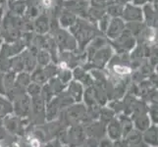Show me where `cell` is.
<instances>
[{
    "label": "cell",
    "instance_id": "cell-1",
    "mask_svg": "<svg viewBox=\"0 0 158 147\" xmlns=\"http://www.w3.org/2000/svg\"><path fill=\"white\" fill-rule=\"evenodd\" d=\"M68 31L75 37L80 51H84L90 41L100 32L95 24L83 18H77L76 23Z\"/></svg>",
    "mask_w": 158,
    "mask_h": 147
},
{
    "label": "cell",
    "instance_id": "cell-2",
    "mask_svg": "<svg viewBox=\"0 0 158 147\" xmlns=\"http://www.w3.org/2000/svg\"><path fill=\"white\" fill-rule=\"evenodd\" d=\"M52 36L60 52H72L78 49L77 41L68 30L59 27L53 31Z\"/></svg>",
    "mask_w": 158,
    "mask_h": 147
},
{
    "label": "cell",
    "instance_id": "cell-3",
    "mask_svg": "<svg viewBox=\"0 0 158 147\" xmlns=\"http://www.w3.org/2000/svg\"><path fill=\"white\" fill-rule=\"evenodd\" d=\"M108 42L111 43L116 48V51L119 54H126L132 51L135 47V45H137V39L131 35L128 31L125 30L122 32V35L117 37L116 39L111 41L108 40Z\"/></svg>",
    "mask_w": 158,
    "mask_h": 147
},
{
    "label": "cell",
    "instance_id": "cell-4",
    "mask_svg": "<svg viewBox=\"0 0 158 147\" xmlns=\"http://www.w3.org/2000/svg\"><path fill=\"white\" fill-rule=\"evenodd\" d=\"M113 57V50L110 46V44L103 46L97 50L94 51L92 54V56L89 59L90 61V66L94 67L95 69H103L108 62L110 61V59Z\"/></svg>",
    "mask_w": 158,
    "mask_h": 147
},
{
    "label": "cell",
    "instance_id": "cell-5",
    "mask_svg": "<svg viewBox=\"0 0 158 147\" xmlns=\"http://www.w3.org/2000/svg\"><path fill=\"white\" fill-rule=\"evenodd\" d=\"M63 8L75 14L78 18L86 19L89 0H63Z\"/></svg>",
    "mask_w": 158,
    "mask_h": 147
},
{
    "label": "cell",
    "instance_id": "cell-6",
    "mask_svg": "<svg viewBox=\"0 0 158 147\" xmlns=\"http://www.w3.org/2000/svg\"><path fill=\"white\" fill-rule=\"evenodd\" d=\"M13 113L18 117H26L31 114V97L22 92L13 99Z\"/></svg>",
    "mask_w": 158,
    "mask_h": 147
},
{
    "label": "cell",
    "instance_id": "cell-7",
    "mask_svg": "<svg viewBox=\"0 0 158 147\" xmlns=\"http://www.w3.org/2000/svg\"><path fill=\"white\" fill-rule=\"evenodd\" d=\"M121 18L125 23H143V8L132 3L125 5Z\"/></svg>",
    "mask_w": 158,
    "mask_h": 147
},
{
    "label": "cell",
    "instance_id": "cell-8",
    "mask_svg": "<svg viewBox=\"0 0 158 147\" xmlns=\"http://www.w3.org/2000/svg\"><path fill=\"white\" fill-rule=\"evenodd\" d=\"M125 27L126 23L122 18H112L104 35L107 36L109 41L114 40L122 35V32L125 31Z\"/></svg>",
    "mask_w": 158,
    "mask_h": 147
},
{
    "label": "cell",
    "instance_id": "cell-9",
    "mask_svg": "<svg viewBox=\"0 0 158 147\" xmlns=\"http://www.w3.org/2000/svg\"><path fill=\"white\" fill-rule=\"evenodd\" d=\"M86 110L83 105H71L68 107L65 117L70 125H78L81 120H84Z\"/></svg>",
    "mask_w": 158,
    "mask_h": 147
},
{
    "label": "cell",
    "instance_id": "cell-10",
    "mask_svg": "<svg viewBox=\"0 0 158 147\" xmlns=\"http://www.w3.org/2000/svg\"><path fill=\"white\" fill-rule=\"evenodd\" d=\"M143 24L148 28H157V7L152 3H148L143 7Z\"/></svg>",
    "mask_w": 158,
    "mask_h": 147
},
{
    "label": "cell",
    "instance_id": "cell-11",
    "mask_svg": "<svg viewBox=\"0 0 158 147\" xmlns=\"http://www.w3.org/2000/svg\"><path fill=\"white\" fill-rule=\"evenodd\" d=\"M45 107L46 103L41 95L31 98V113H32V116L36 121L40 119H45Z\"/></svg>",
    "mask_w": 158,
    "mask_h": 147
},
{
    "label": "cell",
    "instance_id": "cell-12",
    "mask_svg": "<svg viewBox=\"0 0 158 147\" xmlns=\"http://www.w3.org/2000/svg\"><path fill=\"white\" fill-rule=\"evenodd\" d=\"M32 30L36 35H45L50 31V19L45 13H41L39 17L32 21Z\"/></svg>",
    "mask_w": 158,
    "mask_h": 147
},
{
    "label": "cell",
    "instance_id": "cell-13",
    "mask_svg": "<svg viewBox=\"0 0 158 147\" xmlns=\"http://www.w3.org/2000/svg\"><path fill=\"white\" fill-rule=\"evenodd\" d=\"M67 94L72 98V100L76 103H80L83 100L84 97V86L81 84L79 81L72 80L70 83L67 84Z\"/></svg>",
    "mask_w": 158,
    "mask_h": 147
},
{
    "label": "cell",
    "instance_id": "cell-14",
    "mask_svg": "<svg viewBox=\"0 0 158 147\" xmlns=\"http://www.w3.org/2000/svg\"><path fill=\"white\" fill-rule=\"evenodd\" d=\"M77 18L78 17L75 14H73L72 12H70V11L63 8L61 12H60L57 22H58V25L60 28L65 29V30H69L71 27L76 23Z\"/></svg>",
    "mask_w": 158,
    "mask_h": 147
},
{
    "label": "cell",
    "instance_id": "cell-15",
    "mask_svg": "<svg viewBox=\"0 0 158 147\" xmlns=\"http://www.w3.org/2000/svg\"><path fill=\"white\" fill-rule=\"evenodd\" d=\"M72 73L73 79L79 81L81 84H83V86L89 88V86H91V84H94V80H92L91 76L89 73H86V71L84 68L76 67Z\"/></svg>",
    "mask_w": 158,
    "mask_h": 147
},
{
    "label": "cell",
    "instance_id": "cell-16",
    "mask_svg": "<svg viewBox=\"0 0 158 147\" xmlns=\"http://www.w3.org/2000/svg\"><path fill=\"white\" fill-rule=\"evenodd\" d=\"M29 0H13L9 1L8 12L19 17H24L28 7Z\"/></svg>",
    "mask_w": 158,
    "mask_h": 147
},
{
    "label": "cell",
    "instance_id": "cell-17",
    "mask_svg": "<svg viewBox=\"0 0 158 147\" xmlns=\"http://www.w3.org/2000/svg\"><path fill=\"white\" fill-rule=\"evenodd\" d=\"M107 133L110 140H119L122 137V129L118 119H112L108 124Z\"/></svg>",
    "mask_w": 158,
    "mask_h": 147
},
{
    "label": "cell",
    "instance_id": "cell-18",
    "mask_svg": "<svg viewBox=\"0 0 158 147\" xmlns=\"http://www.w3.org/2000/svg\"><path fill=\"white\" fill-rule=\"evenodd\" d=\"M31 83L37 84L42 86L48 83L49 78H48V76L46 75L44 68L37 66L31 74Z\"/></svg>",
    "mask_w": 158,
    "mask_h": 147
},
{
    "label": "cell",
    "instance_id": "cell-19",
    "mask_svg": "<svg viewBox=\"0 0 158 147\" xmlns=\"http://www.w3.org/2000/svg\"><path fill=\"white\" fill-rule=\"evenodd\" d=\"M135 116L137 117L134 119L133 125H135L138 132L139 133L145 132L150 127V119L148 115V114H140V115H135Z\"/></svg>",
    "mask_w": 158,
    "mask_h": 147
},
{
    "label": "cell",
    "instance_id": "cell-20",
    "mask_svg": "<svg viewBox=\"0 0 158 147\" xmlns=\"http://www.w3.org/2000/svg\"><path fill=\"white\" fill-rule=\"evenodd\" d=\"M143 138L144 142L150 147H157V128L155 125L150 126L145 132H143Z\"/></svg>",
    "mask_w": 158,
    "mask_h": 147
},
{
    "label": "cell",
    "instance_id": "cell-21",
    "mask_svg": "<svg viewBox=\"0 0 158 147\" xmlns=\"http://www.w3.org/2000/svg\"><path fill=\"white\" fill-rule=\"evenodd\" d=\"M31 83V74L23 71V72H21V73L16 75V80H15V85L14 86L26 91L27 88H28Z\"/></svg>",
    "mask_w": 158,
    "mask_h": 147
},
{
    "label": "cell",
    "instance_id": "cell-22",
    "mask_svg": "<svg viewBox=\"0 0 158 147\" xmlns=\"http://www.w3.org/2000/svg\"><path fill=\"white\" fill-rule=\"evenodd\" d=\"M13 114V103L4 95H0V118H6Z\"/></svg>",
    "mask_w": 158,
    "mask_h": 147
},
{
    "label": "cell",
    "instance_id": "cell-23",
    "mask_svg": "<svg viewBox=\"0 0 158 147\" xmlns=\"http://www.w3.org/2000/svg\"><path fill=\"white\" fill-rule=\"evenodd\" d=\"M123 10H124L123 5L119 4L117 2H113L112 4L109 5V6H107V8L105 9V13L111 19L112 18H121Z\"/></svg>",
    "mask_w": 158,
    "mask_h": 147
},
{
    "label": "cell",
    "instance_id": "cell-24",
    "mask_svg": "<svg viewBox=\"0 0 158 147\" xmlns=\"http://www.w3.org/2000/svg\"><path fill=\"white\" fill-rule=\"evenodd\" d=\"M36 63L37 66L45 67L51 63V56L46 49H39L36 53Z\"/></svg>",
    "mask_w": 158,
    "mask_h": 147
},
{
    "label": "cell",
    "instance_id": "cell-25",
    "mask_svg": "<svg viewBox=\"0 0 158 147\" xmlns=\"http://www.w3.org/2000/svg\"><path fill=\"white\" fill-rule=\"evenodd\" d=\"M10 71L16 74H19L24 71V62L20 54L10 58Z\"/></svg>",
    "mask_w": 158,
    "mask_h": 147
},
{
    "label": "cell",
    "instance_id": "cell-26",
    "mask_svg": "<svg viewBox=\"0 0 158 147\" xmlns=\"http://www.w3.org/2000/svg\"><path fill=\"white\" fill-rule=\"evenodd\" d=\"M16 73L12 72V71H9L3 74V84H4V88L5 91L10 90L12 88H14L15 85V80H16Z\"/></svg>",
    "mask_w": 158,
    "mask_h": 147
},
{
    "label": "cell",
    "instance_id": "cell-27",
    "mask_svg": "<svg viewBox=\"0 0 158 147\" xmlns=\"http://www.w3.org/2000/svg\"><path fill=\"white\" fill-rule=\"evenodd\" d=\"M56 77L64 85H67L73 80V73L70 69H58Z\"/></svg>",
    "mask_w": 158,
    "mask_h": 147
},
{
    "label": "cell",
    "instance_id": "cell-28",
    "mask_svg": "<svg viewBox=\"0 0 158 147\" xmlns=\"http://www.w3.org/2000/svg\"><path fill=\"white\" fill-rule=\"evenodd\" d=\"M69 138L71 139V141H76L77 143H81L84 141V130L81 128L73 127L71 132H69Z\"/></svg>",
    "mask_w": 158,
    "mask_h": 147
},
{
    "label": "cell",
    "instance_id": "cell-29",
    "mask_svg": "<svg viewBox=\"0 0 158 147\" xmlns=\"http://www.w3.org/2000/svg\"><path fill=\"white\" fill-rule=\"evenodd\" d=\"M110 20H111V18L105 13L98 21H97V23H96L97 29H98V31L101 32V34H105V31L108 28V25L110 23Z\"/></svg>",
    "mask_w": 158,
    "mask_h": 147
},
{
    "label": "cell",
    "instance_id": "cell-30",
    "mask_svg": "<svg viewBox=\"0 0 158 147\" xmlns=\"http://www.w3.org/2000/svg\"><path fill=\"white\" fill-rule=\"evenodd\" d=\"M113 2H115V0H89V6L97 9L105 10L107 6H109Z\"/></svg>",
    "mask_w": 158,
    "mask_h": 147
},
{
    "label": "cell",
    "instance_id": "cell-31",
    "mask_svg": "<svg viewBox=\"0 0 158 147\" xmlns=\"http://www.w3.org/2000/svg\"><path fill=\"white\" fill-rule=\"evenodd\" d=\"M126 137H127V141L131 145H137V144H139L141 141V138H143L140 133L138 132L137 129H135V130L133 129Z\"/></svg>",
    "mask_w": 158,
    "mask_h": 147
},
{
    "label": "cell",
    "instance_id": "cell-32",
    "mask_svg": "<svg viewBox=\"0 0 158 147\" xmlns=\"http://www.w3.org/2000/svg\"><path fill=\"white\" fill-rule=\"evenodd\" d=\"M41 88H42L41 85L35 84V83H31L28 88H27L26 92L30 97H35V96H37V95H40Z\"/></svg>",
    "mask_w": 158,
    "mask_h": 147
},
{
    "label": "cell",
    "instance_id": "cell-33",
    "mask_svg": "<svg viewBox=\"0 0 158 147\" xmlns=\"http://www.w3.org/2000/svg\"><path fill=\"white\" fill-rule=\"evenodd\" d=\"M37 2L43 13L46 11H50L55 7V0H37Z\"/></svg>",
    "mask_w": 158,
    "mask_h": 147
},
{
    "label": "cell",
    "instance_id": "cell-34",
    "mask_svg": "<svg viewBox=\"0 0 158 147\" xmlns=\"http://www.w3.org/2000/svg\"><path fill=\"white\" fill-rule=\"evenodd\" d=\"M100 119L104 122H110L113 119L114 112L112 109H101L100 110Z\"/></svg>",
    "mask_w": 158,
    "mask_h": 147
},
{
    "label": "cell",
    "instance_id": "cell-35",
    "mask_svg": "<svg viewBox=\"0 0 158 147\" xmlns=\"http://www.w3.org/2000/svg\"><path fill=\"white\" fill-rule=\"evenodd\" d=\"M150 121L153 123V124H156L157 123V105L156 104H153L151 105L150 108H149V113L148 114Z\"/></svg>",
    "mask_w": 158,
    "mask_h": 147
},
{
    "label": "cell",
    "instance_id": "cell-36",
    "mask_svg": "<svg viewBox=\"0 0 158 147\" xmlns=\"http://www.w3.org/2000/svg\"><path fill=\"white\" fill-rule=\"evenodd\" d=\"M148 3H152L154 6L157 7V0H132V4L135 5V6L143 7V5Z\"/></svg>",
    "mask_w": 158,
    "mask_h": 147
},
{
    "label": "cell",
    "instance_id": "cell-37",
    "mask_svg": "<svg viewBox=\"0 0 158 147\" xmlns=\"http://www.w3.org/2000/svg\"><path fill=\"white\" fill-rule=\"evenodd\" d=\"M29 144L31 147H41V141L35 137H31L29 139Z\"/></svg>",
    "mask_w": 158,
    "mask_h": 147
},
{
    "label": "cell",
    "instance_id": "cell-38",
    "mask_svg": "<svg viewBox=\"0 0 158 147\" xmlns=\"http://www.w3.org/2000/svg\"><path fill=\"white\" fill-rule=\"evenodd\" d=\"M98 147H114V145L112 144V141L109 138H104L100 141V144L98 145Z\"/></svg>",
    "mask_w": 158,
    "mask_h": 147
},
{
    "label": "cell",
    "instance_id": "cell-39",
    "mask_svg": "<svg viewBox=\"0 0 158 147\" xmlns=\"http://www.w3.org/2000/svg\"><path fill=\"white\" fill-rule=\"evenodd\" d=\"M4 14V5H1L0 6V39H2V20Z\"/></svg>",
    "mask_w": 158,
    "mask_h": 147
},
{
    "label": "cell",
    "instance_id": "cell-40",
    "mask_svg": "<svg viewBox=\"0 0 158 147\" xmlns=\"http://www.w3.org/2000/svg\"><path fill=\"white\" fill-rule=\"evenodd\" d=\"M4 94H6V91H5L4 84H3V74L0 73V95H4Z\"/></svg>",
    "mask_w": 158,
    "mask_h": 147
},
{
    "label": "cell",
    "instance_id": "cell-41",
    "mask_svg": "<svg viewBox=\"0 0 158 147\" xmlns=\"http://www.w3.org/2000/svg\"><path fill=\"white\" fill-rule=\"evenodd\" d=\"M115 2H117V3H119V4L123 5V6H125V5L132 3V0H115Z\"/></svg>",
    "mask_w": 158,
    "mask_h": 147
},
{
    "label": "cell",
    "instance_id": "cell-42",
    "mask_svg": "<svg viewBox=\"0 0 158 147\" xmlns=\"http://www.w3.org/2000/svg\"><path fill=\"white\" fill-rule=\"evenodd\" d=\"M6 1H7V0H0V6H1V5H4V3Z\"/></svg>",
    "mask_w": 158,
    "mask_h": 147
},
{
    "label": "cell",
    "instance_id": "cell-43",
    "mask_svg": "<svg viewBox=\"0 0 158 147\" xmlns=\"http://www.w3.org/2000/svg\"><path fill=\"white\" fill-rule=\"evenodd\" d=\"M4 42L3 39H0V48H1V45H2V43Z\"/></svg>",
    "mask_w": 158,
    "mask_h": 147
},
{
    "label": "cell",
    "instance_id": "cell-44",
    "mask_svg": "<svg viewBox=\"0 0 158 147\" xmlns=\"http://www.w3.org/2000/svg\"><path fill=\"white\" fill-rule=\"evenodd\" d=\"M0 147H2V145H1V144H0Z\"/></svg>",
    "mask_w": 158,
    "mask_h": 147
},
{
    "label": "cell",
    "instance_id": "cell-45",
    "mask_svg": "<svg viewBox=\"0 0 158 147\" xmlns=\"http://www.w3.org/2000/svg\"><path fill=\"white\" fill-rule=\"evenodd\" d=\"M0 73H1V72H0Z\"/></svg>",
    "mask_w": 158,
    "mask_h": 147
},
{
    "label": "cell",
    "instance_id": "cell-46",
    "mask_svg": "<svg viewBox=\"0 0 158 147\" xmlns=\"http://www.w3.org/2000/svg\"><path fill=\"white\" fill-rule=\"evenodd\" d=\"M149 147H150V146H149Z\"/></svg>",
    "mask_w": 158,
    "mask_h": 147
}]
</instances>
